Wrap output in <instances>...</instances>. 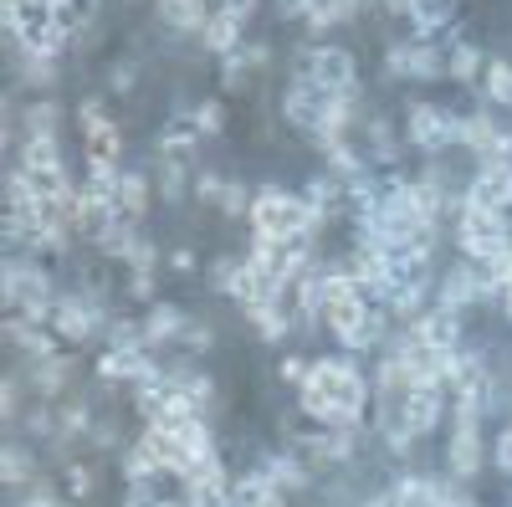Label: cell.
I'll return each instance as SVG.
<instances>
[{
	"instance_id": "obj_4",
	"label": "cell",
	"mask_w": 512,
	"mask_h": 507,
	"mask_svg": "<svg viewBox=\"0 0 512 507\" xmlns=\"http://www.w3.org/2000/svg\"><path fill=\"white\" fill-rule=\"evenodd\" d=\"M6 303H11V313H16V318L52 323L57 298H52V282H47V272H41L36 262H26V257L6 262Z\"/></svg>"
},
{
	"instance_id": "obj_7",
	"label": "cell",
	"mask_w": 512,
	"mask_h": 507,
	"mask_svg": "<svg viewBox=\"0 0 512 507\" xmlns=\"http://www.w3.org/2000/svg\"><path fill=\"white\" fill-rule=\"evenodd\" d=\"M303 77H313L318 88H328L338 98H354L359 93V67H354V52L349 47H313L303 57Z\"/></svg>"
},
{
	"instance_id": "obj_8",
	"label": "cell",
	"mask_w": 512,
	"mask_h": 507,
	"mask_svg": "<svg viewBox=\"0 0 512 507\" xmlns=\"http://www.w3.org/2000/svg\"><path fill=\"white\" fill-rule=\"evenodd\" d=\"M446 461H451V477H456V482H466V477H477V472H482V461H487L482 420H461V415H456L451 441H446Z\"/></svg>"
},
{
	"instance_id": "obj_18",
	"label": "cell",
	"mask_w": 512,
	"mask_h": 507,
	"mask_svg": "<svg viewBox=\"0 0 512 507\" xmlns=\"http://www.w3.org/2000/svg\"><path fill=\"white\" fill-rule=\"evenodd\" d=\"M180 333H185L180 308H169V303H154V308H149V318H144V338H149V349H154V344H180Z\"/></svg>"
},
{
	"instance_id": "obj_19",
	"label": "cell",
	"mask_w": 512,
	"mask_h": 507,
	"mask_svg": "<svg viewBox=\"0 0 512 507\" xmlns=\"http://www.w3.org/2000/svg\"><path fill=\"white\" fill-rule=\"evenodd\" d=\"M205 139V129H200V118H195V108L190 113H180L175 123H164V154L175 159V154H185V149H195Z\"/></svg>"
},
{
	"instance_id": "obj_12",
	"label": "cell",
	"mask_w": 512,
	"mask_h": 507,
	"mask_svg": "<svg viewBox=\"0 0 512 507\" xmlns=\"http://www.w3.org/2000/svg\"><path fill=\"white\" fill-rule=\"evenodd\" d=\"M21 169H31V175H62L57 134H26L21 139Z\"/></svg>"
},
{
	"instance_id": "obj_26",
	"label": "cell",
	"mask_w": 512,
	"mask_h": 507,
	"mask_svg": "<svg viewBox=\"0 0 512 507\" xmlns=\"http://www.w3.org/2000/svg\"><path fill=\"white\" fill-rule=\"evenodd\" d=\"M93 487H98V477L88 461H67V497H93Z\"/></svg>"
},
{
	"instance_id": "obj_2",
	"label": "cell",
	"mask_w": 512,
	"mask_h": 507,
	"mask_svg": "<svg viewBox=\"0 0 512 507\" xmlns=\"http://www.w3.org/2000/svg\"><path fill=\"white\" fill-rule=\"evenodd\" d=\"M313 210L303 195H287L277 185H262L251 200V236L262 241H292V236H313Z\"/></svg>"
},
{
	"instance_id": "obj_33",
	"label": "cell",
	"mask_w": 512,
	"mask_h": 507,
	"mask_svg": "<svg viewBox=\"0 0 512 507\" xmlns=\"http://www.w3.org/2000/svg\"><path fill=\"white\" fill-rule=\"evenodd\" d=\"M226 185H231V180H221V175H200V180H195V195H200V200H221Z\"/></svg>"
},
{
	"instance_id": "obj_20",
	"label": "cell",
	"mask_w": 512,
	"mask_h": 507,
	"mask_svg": "<svg viewBox=\"0 0 512 507\" xmlns=\"http://www.w3.org/2000/svg\"><path fill=\"white\" fill-rule=\"evenodd\" d=\"M0 477H6V487H31V482H36V461H31V451L11 441L6 451H0Z\"/></svg>"
},
{
	"instance_id": "obj_9",
	"label": "cell",
	"mask_w": 512,
	"mask_h": 507,
	"mask_svg": "<svg viewBox=\"0 0 512 507\" xmlns=\"http://www.w3.org/2000/svg\"><path fill=\"white\" fill-rule=\"evenodd\" d=\"M52 328H57V338H67V344H88V338L103 328V308L93 303V298H57V308H52Z\"/></svg>"
},
{
	"instance_id": "obj_5",
	"label": "cell",
	"mask_w": 512,
	"mask_h": 507,
	"mask_svg": "<svg viewBox=\"0 0 512 507\" xmlns=\"http://www.w3.org/2000/svg\"><path fill=\"white\" fill-rule=\"evenodd\" d=\"M390 405L400 410V426L420 441V436H431V431L441 426L451 395H446V385H436V379H420V385H410V390H405L400 400H390Z\"/></svg>"
},
{
	"instance_id": "obj_27",
	"label": "cell",
	"mask_w": 512,
	"mask_h": 507,
	"mask_svg": "<svg viewBox=\"0 0 512 507\" xmlns=\"http://www.w3.org/2000/svg\"><path fill=\"white\" fill-rule=\"evenodd\" d=\"M487 456L497 461V472H502V477H512V426L497 431V441L487 446Z\"/></svg>"
},
{
	"instance_id": "obj_24",
	"label": "cell",
	"mask_w": 512,
	"mask_h": 507,
	"mask_svg": "<svg viewBox=\"0 0 512 507\" xmlns=\"http://www.w3.org/2000/svg\"><path fill=\"white\" fill-rule=\"evenodd\" d=\"M26 134H57V103L52 98H36L31 108H26ZM21 134V139H26Z\"/></svg>"
},
{
	"instance_id": "obj_36",
	"label": "cell",
	"mask_w": 512,
	"mask_h": 507,
	"mask_svg": "<svg viewBox=\"0 0 512 507\" xmlns=\"http://www.w3.org/2000/svg\"><path fill=\"white\" fill-rule=\"evenodd\" d=\"M169 267H175V272H195V251H175V257H169Z\"/></svg>"
},
{
	"instance_id": "obj_35",
	"label": "cell",
	"mask_w": 512,
	"mask_h": 507,
	"mask_svg": "<svg viewBox=\"0 0 512 507\" xmlns=\"http://www.w3.org/2000/svg\"><path fill=\"white\" fill-rule=\"evenodd\" d=\"M216 11H226V16H236V21H246V16L256 11V0H216Z\"/></svg>"
},
{
	"instance_id": "obj_17",
	"label": "cell",
	"mask_w": 512,
	"mask_h": 507,
	"mask_svg": "<svg viewBox=\"0 0 512 507\" xmlns=\"http://www.w3.org/2000/svg\"><path fill=\"white\" fill-rule=\"evenodd\" d=\"M159 16H164L169 31H205L210 6L205 0H159Z\"/></svg>"
},
{
	"instance_id": "obj_28",
	"label": "cell",
	"mask_w": 512,
	"mask_h": 507,
	"mask_svg": "<svg viewBox=\"0 0 512 507\" xmlns=\"http://www.w3.org/2000/svg\"><path fill=\"white\" fill-rule=\"evenodd\" d=\"M159 190H164L169 200H175V195L185 190V169H180L175 159H164V164H159Z\"/></svg>"
},
{
	"instance_id": "obj_10",
	"label": "cell",
	"mask_w": 512,
	"mask_h": 507,
	"mask_svg": "<svg viewBox=\"0 0 512 507\" xmlns=\"http://www.w3.org/2000/svg\"><path fill=\"white\" fill-rule=\"evenodd\" d=\"M482 298H487V287H482L477 262H456V267L441 277V287H436V308H451V313L472 308V303H482Z\"/></svg>"
},
{
	"instance_id": "obj_29",
	"label": "cell",
	"mask_w": 512,
	"mask_h": 507,
	"mask_svg": "<svg viewBox=\"0 0 512 507\" xmlns=\"http://www.w3.org/2000/svg\"><path fill=\"white\" fill-rule=\"evenodd\" d=\"M21 507H57V492L36 477L31 487H21Z\"/></svg>"
},
{
	"instance_id": "obj_32",
	"label": "cell",
	"mask_w": 512,
	"mask_h": 507,
	"mask_svg": "<svg viewBox=\"0 0 512 507\" xmlns=\"http://www.w3.org/2000/svg\"><path fill=\"white\" fill-rule=\"evenodd\" d=\"M210 338H216V333H210L205 323H185V333H180V344L200 354V349H210Z\"/></svg>"
},
{
	"instance_id": "obj_23",
	"label": "cell",
	"mask_w": 512,
	"mask_h": 507,
	"mask_svg": "<svg viewBox=\"0 0 512 507\" xmlns=\"http://www.w3.org/2000/svg\"><path fill=\"white\" fill-rule=\"evenodd\" d=\"M482 82H487V98H492L497 108H512V62L492 57L487 72H482Z\"/></svg>"
},
{
	"instance_id": "obj_13",
	"label": "cell",
	"mask_w": 512,
	"mask_h": 507,
	"mask_svg": "<svg viewBox=\"0 0 512 507\" xmlns=\"http://www.w3.org/2000/svg\"><path fill=\"white\" fill-rule=\"evenodd\" d=\"M262 472L272 477V487L287 497V492H303L308 487V477H313V467H308V461H297L292 451H282V456H267L262 461Z\"/></svg>"
},
{
	"instance_id": "obj_39",
	"label": "cell",
	"mask_w": 512,
	"mask_h": 507,
	"mask_svg": "<svg viewBox=\"0 0 512 507\" xmlns=\"http://www.w3.org/2000/svg\"><path fill=\"white\" fill-rule=\"evenodd\" d=\"M0 6H6V11H16V6H26V0H0Z\"/></svg>"
},
{
	"instance_id": "obj_37",
	"label": "cell",
	"mask_w": 512,
	"mask_h": 507,
	"mask_svg": "<svg viewBox=\"0 0 512 507\" xmlns=\"http://www.w3.org/2000/svg\"><path fill=\"white\" fill-rule=\"evenodd\" d=\"M113 88H118V93L134 88V67H113Z\"/></svg>"
},
{
	"instance_id": "obj_30",
	"label": "cell",
	"mask_w": 512,
	"mask_h": 507,
	"mask_svg": "<svg viewBox=\"0 0 512 507\" xmlns=\"http://www.w3.org/2000/svg\"><path fill=\"white\" fill-rule=\"evenodd\" d=\"M277 374L287 379V385H303V379L313 374V364H303V359H297V354H287V359L277 364Z\"/></svg>"
},
{
	"instance_id": "obj_11",
	"label": "cell",
	"mask_w": 512,
	"mask_h": 507,
	"mask_svg": "<svg viewBox=\"0 0 512 507\" xmlns=\"http://www.w3.org/2000/svg\"><path fill=\"white\" fill-rule=\"evenodd\" d=\"M405 333H415L420 344H431V349H441V354H456V349H461V313H451V308H425L420 323H410Z\"/></svg>"
},
{
	"instance_id": "obj_22",
	"label": "cell",
	"mask_w": 512,
	"mask_h": 507,
	"mask_svg": "<svg viewBox=\"0 0 512 507\" xmlns=\"http://www.w3.org/2000/svg\"><path fill=\"white\" fill-rule=\"evenodd\" d=\"M477 72H487L482 52L472 47V41H456V47L446 52V77H456V82H472Z\"/></svg>"
},
{
	"instance_id": "obj_6",
	"label": "cell",
	"mask_w": 512,
	"mask_h": 507,
	"mask_svg": "<svg viewBox=\"0 0 512 507\" xmlns=\"http://www.w3.org/2000/svg\"><path fill=\"white\" fill-rule=\"evenodd\" d=\"M405 139H410L415 149H425V154H441V149L461 144V118L446 113V108H436V103H410V113H405Z\"/></svg>"
},
{
	"instance_id": "obj_21",
	"label": "cell",
	"mask_w": 512,
	"mask_h": 507,
	"mask_svg": "<svg viewBox=\"0 0 512 507\" xmlns=\"http://www.w3.org/2000/svg\"><path fill=\"white\" fill-rule=\"evenodd\" d=\"M144 205H149V175H134V169H128V175H123V190H118V216L139 221Z\"/></svg>"
},
{
	"instance_id": "obj_38",
	"label": "cell",
	"mask_w": 512,
	"mask_h": 507,
	"mask_svg": "<svg viewBox=\"0 0 512 507\" xmlns=\"http://www.w3.org/2000/svg\"><path fill=\"white\" fill-rule=\"evenodd\" d=\"M502 313H507V323H512V292H507V298H502Z\"/></svg>"
},
{
	"instance_id": "obj_15",
	"label": "cell",
	"mask_w": 512,
	"mask_h": 507,
	"mask_svg": "<svg viewBox=\"0 0 512 507\" xmlns=\"http://www.w3.org/2000/svg\"><path fill=\"white\" fill-rule=\"evenodd\" d=\"M118 149H123V139H118V129L108 118L82 129V154H88V164H118Z\"/></svg>"
},
{
	"instance_id": "obj_14",
	"label": "cell",
	"mask_w": 512,
	"mask_h": 507,
	"mask_svg": "<svg viewBox=\"0 0 512 507\" xmlns=\"http://www.w3.org/2000/svg\"><path fill=\"white\" fill-rule=\"evenodd\" d=\"M241 26H246V21H236V16H226V11H210L200 41H205L216 57H231V52H241Z\"/></svg>"
},
{
	"instance_id": "obj_25",
	"label": "cell",
	"mask_w": 512,
	"mask_h": 507,
	"mask_svg": "<svg viewBox=\"0 0 512 507\" xmlns=\"http://www.w3.org/2000/svg\"><path fill=\"white\" fill-rule=\"evenodd\" d=\"M93 426H98V415L82 405V400H72V405L62 410V436H93Z\"/></svg>"
},
{
	"instance_id": "obj_3",
	"label": "cell",
	"mask_w": 512,
	"mask_h": 507,
	"mask_svg": "<svg viewBox=\"0 0 512 507\" xmlns=\"http://www.w3.org/2000/svg\"><path fill=\"white\" fill-rule=\"evenodd\" d=\"M456 246L472 262H502L507 251H512V221L507 216H492V210L461 205L456 210Z\"/></svg>"
},
{
	"instance_id": "obj_31",
	"label": "cell",
	"mask_w": 512,
	"mask_h": 507,
	"mask_svg": "<svg viewBox=\"0 0 512 507\" xmlns=\"http://www.w3.org/2000/svg\"><path fill=\"white\" fill-rule=\"evenodd\" d=\"M21 385H26V379L11 374V379H6V390H0V410H6L11 420H16V410H21Z\"/></svg>"
},
{
	"instance_id": "obj_16",
	"label": "cell",
	"mask_w": 512,
	"mask_h": 507,
	"mask_svg": "<svg viewBox=\"0 0 512 507\" xmlns=\"http://www.w3.org/2000/svg\"><path fill=\"white\" fill-rule=\"evenodd\" d=\"M26 379H31V390H36L41 400H57V395L67 390L72 369H67V364L52 354V359H31V374H26Z\"/></svg>"
},
{
	"instance_id": "obj_34",
	"label": "cell",
	"mask_w": 512,
	"mask_h": 507,
	"mask_svg": "<svg viewBox=\"0 0 512 507\" xmlns=\"http://www.w3.org/2000/svg\"><path fill=\"white\" fill-rule=\"evenodd\" d=\"M195 118H200V129H205V134H216V129H221V103H200Z\"/></svg>"
},
{
	"instance_id": "obj_1",
	"label": "cell",
	"mask_w": 512,
	"mask_h": 507,
	"mask_svg": "<svg viewBox=\"0 0 512 507\" xmlns=\"http://www.w3.org/2000/svg\"><path fill=\"white\" fill-rule=\"evenodd\" d=\"M297 405H303L318 426L359 431L364 426V405H369V379L354 364H344V359H318L313 374L297 385Z\"/></svg>"
}]
</instances>
